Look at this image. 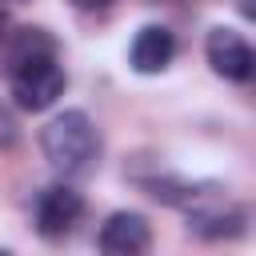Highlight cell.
Returning <instances> with one entry per match:
<instances>
[{"mask_svg":"<svg viewBox=\"0 0 256 256\" xmlns=\"http://www.w3.org/2000/svg\"><path fill=\"white\" fill-rule=\"evenodd\" d=\"M16 4H20V0H16Z\"/></svg>","mask_w":256,"mask_h":256,"instance_id":"cell-9","label":"cell"},{"mask_svg":"<svg viewBox=\"0 0 256 256\" xmlns=\"http://www.w3.org/2000/svg\"><path fill=\"white\" fill-rule=\"evenodd\" d=\"M80 216H84V196L72 184H48V188H40L36 208H32V220H36V232L44 240L68 236Z\"/></svg>","mask_w":256,"mask_h":256,"instance_id":"cell-3","label":"cell"},{"mask_svg":"<svg viewBox=\"0 0 256 256\" xmlns=\"http://www.w3.org/2000/svg\"><path fill=\"white\" fill-rule=\"evenodd\" d=\"M4 28H8V20H4V12H0V40H4Z\"/></svg>","mask_w":256,"mask_h":256,"instance_id":"cell-8","label":"cell"},{"mask_svg":"<svg viewBox=\"0 0 256 256\" xmlns=\"http://www.w3.org/2000/svg\"><path fill=\"white\" fill-rule=\"evenodd\" d=\"M204 56H208V64H212L216 76L236 80V84H248L252 72H256L252 44H248L236 28H212L208 40H204Z\"/></svg>","mask_w":256,"mask_h":256,"instance_id":"cell-4","label":"cell"},{"mask_svg":"<svg viewBox=\"0 0 256 256\" xmlns=\"http://www.w3.org/2000/svg\"><path fill=\"white\" fill-rule=\"evenodd\" d=\"M12 68V96L24 112H44L52 108L64 88H68V76L56 60V52H32V56H20L8 64Z\"/></svg>","mask_w":256,"mask_h":256,"instance_id":"cell-2","label":"cell"},{"mask_svg":"<svg viewBox=\"0 0 256 256\" xmlns=\"http://www.w3.org/2000/svg\"><path fill=\"white\" fill-rule=\"evenodd\" d=\"M80 8H92V12H104V8H112L116 0H76Z\"/></svg>","mask_w":256,"mask_h":256,"instance_id":"cell-7","label":"cell"},{"mask_svg":"<svg viewBox=\"0 0 256 256\" xmlns=\"http://www.w3.org/2000/svg\"><path fill=\"white\" fill-rule=\"evenodd\" d=\"M100 252L108 256H144L152 248V228L140 212H112L96 236Z\"/></svg>","mask_w":256,"mask_h":256,"instance_id":"cell-5","label":"cell"},{"mask_svg":"<svg viewBox=\"0 0 256 256\" xmlns=\"http://www.w3.org/2000/svg\"><path fill=\"white\" fill-rule=\"evenodd\" d=\"M40 152L64 180L84 176L100 156V132L84 108H64L40 128Z\"/></svg>","mask_w":256,"mask_h":256,"instance_id":"cell-1","label":"cell"},{"mask_svg":"<svg viewBox=\"0 0 256 256\" xmlns=\"http://www.w3.org/2000/svg\"><path fill=\"white\" fill-rule=\"evenodd\" d=\"M176 56V36L164 28V24H144L128 48V64L140 72V76H156L172 64Z\"/></svg>","mask_w":256,"mask_h":256,"instance_id":"cell-6","label":"cell"}]
</instances>
